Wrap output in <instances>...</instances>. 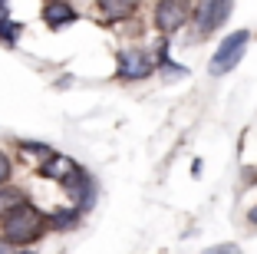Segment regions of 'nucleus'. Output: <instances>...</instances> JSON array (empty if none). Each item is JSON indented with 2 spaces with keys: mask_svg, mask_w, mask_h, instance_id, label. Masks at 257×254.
Masks as SVG:
<instances>
[{
  "mask_svg": "<svg viewBox=\"0 0 257 254\" xmlns=\"http://www.w3.org/2000/svg\"><path fill=\"white\" fill-rule=\"evenodd\" d=\"M96 7L106 20H125V17L136 14L139 0H96Z\"/></svg>",
  "mask_w": 257,
  "mask_h": 254,
  "instance_id": "1a4fd4ad",
  "label": "nucleus"
},
{
  "mask_svg": "<svg viewBox=\"0 0 257 254\" xmlns=\"http://www.w3.org/2000/svg\"><path fill=\"white\" fill-rule=\"evenodd\" d=\"M79 215H83V211L76 208H56V211H50V215H46V224H50V228H56V231H69V228H76V224H79Z\"/></svg>",
  "mask_w": 257,
  "mask_h": 254,
  "instance_id": "9d476101",
  "label": "nucleus"
},
{
  "mask_svg": "<svg viewBox=\"0 0 257 254\" xmlns=\"http://www.w3.org/2000/svg\"><path fill=\"white\" fill-rule=\"evenodd\" d=\"M46 215L40 208H33L30 202L17 205L14 211H7V215L0 218V238L10 241L14 247H30L33 241H40L46 234Z\"/></svg>",
  "mask_w": 257,
  "mask_h": 254,
  "instance_id": "f257e3e1",
  "label": "nucleus"
},
{
  "mask_svg": "<svg viewBox=\"0 0 257 254\" xmlns=\"http://www.w3.org/2000/svg\"><path fill=\"white\" fill-rule=\"evenodd\" d=\"M10 20V7H7V0H0V23Z\"/></svg>",
  "mask_w": 257,
  "mask_h": 254,
  "instance_id": "dca6fc26",
  "label": "nucleus"
},
{
  "mask_svg": "<svg viewBox=\"0 0 257 254\" xmlns=\"http://www.w3.org/2000/svg\"><path fill=\"white\" fill-rule=\"evenodd\" d=\"M247 40H250V33H247V30H234L231 37L221 40V46L214 50V56H211V73H214V76L231 73V69L241 63L244 50H247Z\"/></svg>",
  "mask_w": 257,
  "mask_h": 254,
  "instance_id": "f03ea898",
  "label": "nucleus"
},
{
  "mask_svg": "<svg viewBox=\"0 0 257 254\" xmlns=\"http://www.w3.org/2000/svg\"><path fill=\"white\" fill-rule=\"evenodd\" d=\"M191 14H195L191 10V0H159L155 4V27L162 33H175L188 23Z\"/></svg>",
  "mask_w": 257,
  "mask_h": 254,
  "instance_id": "20e7f679",
  "label": "nucleus"
},
{
  "mask_svg": "<svg viewBox=\"0 0 257 254\" xmlns=\"http://www.w3.org/2000/svg\"><path fill=\"white\" fill-rule=\"evenodd\" d=\"M27 202V195L20 192V188H10V185H0V218L7 215V211H14L17 205Z\"/></svg>",
  "mask_w": 257,
  "mask_h": 254,
  "instance_id": "9b49d317",
  "label": "nucleus"
},
{
  "mask_svg": "<svg viewBox=\"0 0 257 254\" xmlns=\"http://www.w3.org/2000/svg\"><path fill=\"white\" fill-rule=\"evenodd\" d=\"M115 76L119 79H128V82H136V79H145V76L155 73V60H152L145 50H122L119 53V60H115Z\"/></svg>",
  "mask_w": 257,
  "mask_h": 254,
  "instance_id": "39448f33",
  "label": "nucleus"
},
{
  "mask_svg": "<svg viewBox=\"0 0 257 254\" xmlns=\"http://www.w3.org/2000/svg\"><path fill=\"white\" fill-rule=\"evenodd\" d=\"M63 188L69 192V198L76 202V208H79V211L92 208V202H96V179H92V175L86 172L83 165H76L73 175H69V179L63 182Z\"/></svg>",
  "mask_w": 257,
  "mask_h": 254,
  "instance_id": "423d86ee",
  "label": "nucleus"
},
{
  "mask_svg": "<svg viewBox=\"0 0 257 254\" xmlns=\"http://www.w3.org/2000/svg\"><path fill=\"white\" fill-rule=\"evenodd\" d=\"M231 7H234V0H201L198 4V10L191 17H195V30L198 37H204V33H214L221 27V23L231 17Z\"/></svg>",
  "mask_w": 257,
  "mask_h": 254,
  "instance_id": "7ed1b4c3",
  "label": "nucleus"
},
{
  "mask_svg": "<svg viewBox=\"0 0 257 254\" xmlns=\"http://www.w3.org/2000/svg\"><path fill=\"white\" fill-rule=\"evenodd\" d=\"M201 254H241V247L237 244H214V247H208V251H201Z\"/></svg>",
  "mask_w": 257,
  "mask_h": 254,
  "instance_id": "4468645a",
  "label": "nucleus"
},
{
  "mask_svg": "<svg viewBox=\"0 0 257 254\" xmlns=\"http://www.w3.org/2000/svg\"><path fill=\"white\" fill-rule=\"evenodd\" d=\"M10 175H14V165H10V158L4 155V152H0V185H7Z\"/></svg>",
  "mask_w": 257,
  "mask_h": 254,
  "instance_id": "ddd939ff",
  "label": "nucleus"
},
{
  "mask_svg": "<svg viewBox=\"0 0 257 254\" xmlns=\"http://www.w3.org/2000/svg\"><path fill=\"white\" fill-rule=\"evenodd\" d=\"M17 37H20V23H14V20H4V23H0V43L14 46Z\"/></svg>",
  "mask_w": 257,
  "mask_h": 254,
  "instance_id": "f8f14e48",
  "label": "nucleus"
},
{
  "mask_svg": "<svg viewBox=\"0 0 257 254\" xmlns=\"http://www.w3.org/2000/svg\"><path fill=\"white\" fill-rule=\"evenodd\" d=\"M17 254H33V251H17Z\"/></svg>",
  "mask_w": 257,
  "mask_h": 254,
  "instance_id": "a211bd4d",
  "label": "nucleus"
},
{
  "mask_svg": "<svg viewBox=\"0 0 257 254\" xmlns=\"http://www.w3.org/2000/svg\"><path fill=\"white\" fill-rule=\"evenodd\" d=\"M43 20H46L50 30H63V27H69V23L79 20V14H76V7L69 4V0H46Z\"/></svg>",
  "mask_w": 257,
  "mask_h": 254,
  "instance_id": "0eeeda50",
  "label": "nucleus"
},
{
  "mask_svg": "<svg viewBox=\"0 0 257 254\" xmlns=\"http://www.w3.org/2000/svg\"><path fill=\"white\" fill-rule=\"evenodd\" d=\"M0 254H17V247L10 244V241H4V238H0Z\"/></svg>",
  "mask_w": 257,
  "mask_h": 254,
  "instance_id": "2eb2a0df",
  "label": "nucleus"
},
{
  "mask_svg": "<svg viewBox=\"0 0 257 254\" xmlns=\"http://www.w3.org/2000/svg\"><path fill=\"white\" fill-rule=\"evenodd\" d=\"M247 221H250V224H254V228H257V205H254V208L247 211Z\"/></svg>",
  "mask_w": 257,
  "mask_h": 254,
  "instance_id": "f3484780",
  "label": "nucleus"
},
{
  "mask_svg": "<svg viewBox=\"0 0 257 254\" xmlns=\"http://www.w3.org/2000/svg\"><path fill=\"white\" fill-rule=\"evenodd\" d=\"M73 168H76L73 158H66V155H60V152H53L50 158H43V165H40V175H46V179H56V182L63 185V182L73 175Z\"/></svg>",
  "mask_w": 257,
  "mask_h": 254,
  "instance_id": "6e6552de",
  "label": "nucleus"
}]
</instances>
